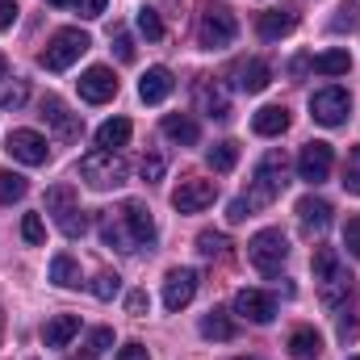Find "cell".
<instances>
[{"label": "cell", "instance_id": "6da1fadb", "mask_svg": "<svg viewBox=\"0 0 360 360\" xmlns=\"http://www.w3.org/2000/svg\"><path fill=\"white\" fill-rule=\"evenodd\" d=\"M239 34V21L231 13V4H205L201 8V21H197V42L205 51H226Z\"/></svg>", "mask_w": 360, "mask_h": 360}, {"label": "cell", "instance_id": "7a4b0ae2", "mask_svg": "<svg viewBox=\"0 0 360 360\" xmlns=\"http://www.w3.org/2000/svg\"><path fill=\"white\" fill-rule=\"evenodd\" d=\"M46 214L55 218V226L63 231V239H80V235L89 231V218H84V210L76 205V188H72V184L46 188Z\"/></svg>", "mask_w": 360, "mask_h": 360}, {"label": "cell", "instance_id": "3957f363", "mask_svg": "<svg viewBox=\"0 0 360 360\" xmlns=\"http://www.w3.org/2000/svg\"><path fill=\"white\" fill-rule=\"evenodd\" d=\"M92 46V38L84 30H59V34H51V42H46V51L38 55V63L46 68V72H68L72 63H80V55Z\"/></svg>", "mask_w": 360, "mask_h": 360}, {"label": "cell", "instance_id": "277c9868", "mask_svg": "<svg viewBox=\"0 0 360 360\" xmlns=\"http://www.w3.org/2000/svg\"><path fill=\"white\" fill-rule=\"evenodd\" d=\"M80 176H84V184H92V188H117V184H126L130 168H126V160H122L117 151L96 147V151H89V155L80 160Z\"/></svg>", "mask_w": 360, "mask_h": 360}, {"label": "cell", "instance_id": "5b68a950", "mask_svg": "<svg viewBox=\"0 0 360 360\" xmlns=\"http://www.w3.org/2000/svg\"><path fill=\"white\" fill-rule=\"evenodd\" d=\"M285 172H289L285 151H269V155L260 160V168H256V184H252V193H248V205H252V210H256V205H269L272 197L285 188Z\"/></svg>", "mask_w": 360, "mask_h": 360}, {"label": "cell", "instance_id": "8992f818", "mask_svg": "<svg viewBox=\"0 0 360 360\" xmlns=\"http://www.w3.org/2000/svg\"><path fill=\"white\" fill-rule=\"evenodd\" d=\"M285 256H289V243H285V235L281 231H256L252 235V243H248V260H252V269L260 272H281V264H285Z\"/></svg>", "mask_w": 360, "mask_h": 360}, {"label": "cell", "instance_id": "52a82bcc", "mask_svg": "<svg viewBox=\"0 0 360 360\" xmlns=\"http://www.w3.org/2000/svg\"><path fill=\"white\" fill-rule=\"evenodd\" d=\"M348 109H352L348 89H319L310 96V117H314L319 126H344Z\"/></svg>", "mask_w": 360, "mask_h": 360}, {"label": "cell", "instance_id": "ba28073f", "mask_svg": "<svg viewBox=\"0 0 360 360\" xmlns=\"http://www.w3.org/2000/svg\"><path fill=\"white\" fill-rule=\"evenodd\" d=\"M331 164H335L331 143L314 139V143H306V147H302V155H297V176L306 180V184H323V180L331 176Z\"/></svg>", "mask_w": 360, "mask_h": 360}, {"label": "cell", "instance_id": "9c48e42d", "mask_svg": "<svg viewBox=\"0 0 360 360\" xmlns=\"http://www.w3.org/2000/svg\"><path fill=\"white\" fill-rule=\"evenodd\" d=\"M235 314L248 319V323H256V327H269L272 319H276V297L264 293V289H239L235 293Z\"/></svg>", "mask_w": 360, "mask_h": 360}, {"label": "cell", "instance_id": "30bf717a", "mask_svg": "<svg viewBox=\"0 0 360 360\" xmlns=\"http://www.w3.org/2000/svg\"><path fill=\"white\" fill-rule=\"evenodd\" d=\"M4 151H8L13 160L30 164V168L46 164V155H51V147H46V139H42L38 130H13V134L4 139Z\"/></svg>", "mask_w": 360, "mask_h": 360}, {"label": "cell", "instance_id": "8fae6325", "mask_svg": "<svg viewBox=\"0 0 360 360\" xmlns=\"http://www.w3.org/2000/svg\"><path fill=\"white\" fill-rule=\"evenodd\" d=\"M42 117H46V126L63 139V143H76L80 134H84V122H80V113H72L59 96H46L42 101Z\"/></svg>", "mask_w": 360, "mask_h": 360}, {"label": "cell", "instance_id": "7c38bea8", "mask_svg": "<svg viewBox=\"0 0 360 360\" xmlns=\"http://www.w3.org/2000/svg\"><path fill=\"white\" fill-rule=\"evenodd\" d=\"M117 214H122L126 235H130L134 248H151V243H155V218H151V210H147L143 201H126Z\"/></svg>", "mask_w": 360, "mask_h": 360}, {"label": "cell", "instance_id": "4fadbf2b", "mask_svg": "<svg viewBox=\"0 0 360 360\" xmlns=\"http://www.w3.org/2000/svg\"><path fill=\"white\" fill-rule=\"evenodd\" d=\"M214 197H218V184L214 180H180V188L172 193V205H176L180 214H201L205 205H214Z\"/></svg>", "mask_w": 360, "mask_h": 360}, {"label": "cell", "instance_id": "5bb4252c", "mask_svg": "<svg viewBox=\"0 0 360 360\" xmlns=\"http://www.w3.org/2000/svg\"><path fill=\"white\" fill-rule=\"evenodd\" d=\"M197 272L193 269H172L168 276H164V306L168 310H184L193 297H197Z\"/></svg>", "mask_w": 360, "mask_h": 360}, {"label": "cell", "instance_id": "9a60e30c", "mask_svg": "<svg viewBox=\"0 0 360 360\" xmlns=\"http://www.w3.org/2000/svg\"><path fill=\"white\" fill-rule=\"evenodd\" d=\"M80 96H84L89 105L113 101V96H117V76H113L109 68H89V72L80 76Z\"/></svg>", "mask_w": 360, "mask_h": 360}, {"label": "cell", "instance_id": "2e32d148", "mask_svg": "<svg viewBox=\"0 0 360 360\" xmlns=\"http://www.w3.org/2000/svg\"><path fill=\"white\" fill-rule=\"evenodd\" d=\"M256 30H260L264 42H276V38H285V34L297 30V13L293 8H264L260 21H256Z\"/></svg>", "mask_w": 360, "mask_h": 360}, {"label": "cell", "instance_id": "e0dca14e", "mask_svg": "<svg viewBox=\"0 0 360 360\" xmlns=\"http://www.w3.org/2000/svg\"><path fill=\"white\" fill-rule=\"evenodd\" d=\"M348 293H352V272L344 269V264H335L331 272L319 276V297H323V306H340Z\"/></svg>", "mask_w": 360, "mask_h": 360}, {"label": "cell", "instance_id": "ac0fdd59", "mask_svg": "<svg viewBox=\"0 0 360 360\" xmlns=\"http://www.w3.org/2000/svg\"><path fill=\"white\" fill-rule=\"evenodd\" d=\"M176 89V80H172V72L168 68H147V76L139 80V96L147 101V105H160V101H168V92Z\"/></svg>", "mask_w": 360, "mask_h": 360}, {"label": "cell", "instance_id": "d6986e66", "mask_svg": "<svg viewBox=\"0 0 360 360\" xmlns=\"http://www.w3.org/2000/svg\"><path fill=\"white\" fill-rule=\"evenodd\" d=\"M76 335H80V319H76V314H55V319L42 327V344H46V348H68Z\"/></svg>", "mask_w": 360, "mask_h": 360}, {"label": "cell", "instance_id": "ffe728a7", "mask_svg": "<svg viewBox=\"0 0 360 360\" xmlns=\"http://www.w3.org/2000/svg\"><path fill=\"white\" fill-rule=\"evenodd\" d=\"M197 101H201V113H205V117H214V122H226V117H231V96L222 92V84H214V80H201Z\"/></svg>", "mask_w": 360, "mask_h": 360}, {"label": "cell", "instance_id": "44dd1931", "mask_svg": "<svg viewBox=\"0 0 360 360\" xmlns=\"http://www.w3.org/2000/svg\"><path fill=\"white\" fill-rule=\"evenodd\" d=\"M272 80V68L264 63V59H248V63H239L235 68V84L243 92H264Z\"/></svg>", "mask_w": 360, "mask_h": 360}, {"label": "cell", "instance_id": "7402d4cb", "mask_svg": "<svg viewBox=\"0 0 360 360\" xmlns=\"http://www.w3.org/2000/svg\"><path fill=\"white\" fill-rule=\"evenodd\" d=\"M252 130H256V134H264V139L285 134V130H289V109H285V105H264V109L252 117Z\"/></svg>", "mask_w": 360, "mask_h": 360}, {"label": "cell", "instance_id": "603a6c76", "mask_svg": "<svg viewBox=\"0 0 360 360\" xmlns=\"http://www.w3.org/2000/svg\"><path fill=\"white\" fill-rule=\"evenodd\" d=\"M297 218H302L306 231H323V226L331 222V201H323V197H302V201H297Z\"/></svg>", "mask_w": 360, "mask_h": 360}, {"label": "cell", "instance_id": "cb8c5ba5", "mask_svg": "<svg viewBox=\"0 0 360 360\" xmlns=\"http://www.w3.org/2000/svg\"><path fill=\"white\" fill-rule=\"evenodd\" d=\"M323 352V335L314 331V327H297L293 335H289V356L293 360H314Z\"/></svg>", "mask_w": 360, "mask_h": 360}, {"label": "cell", "instance_id": "d4e9b609", "mask_svg": "<svg viewBox=\"0 0 360 360\" xmlns=\"http://www.w3.org/2000/svg\"><path fill=\"white\" fill-rule=\"evenodd\" d=\"M164 134H168L172 143H180V147H193V143L201 139V130H197V122H193L188 113H168V117H164Z\"/></svg>", "mask_w": 360, "mask_h": 360}, {"label": "cell", "instance_id": "484cf974", "mask_svg": "<svg viewBox=\"0 0 360 360\" xmlns=\"http://www.w3.org/2000/svg\"><path fill=\"white\" fill-rule=\"evenodd\" d=\"M101 239H105V248H113V252H134L122 214H105V218H101Z\"/></svg>", "mask_w": 360, "mask_h": 360}, {"label": "cell", "instance_id": "4316f807", "mask_svg": "<svg viewBox=\"0 0 360 360\" xmlns=\"http://www.w3.org/2000/svg\"><path fill=\"white\" fill-rule=\"evenodd\" d=\"M130 143V122L126 117H109L101 130H96V147H105V151H117V147H126Z\"/></svg>", "mask_w": 360, "mask_h": 360}, {"label": "cell", "instance_id": "83f0119b", "mask_svg": "<svg viewBox=\"0 0 360 360\" xmlns=\"http://www.w3.org/2000/svg\"><path fill=\"white\" fill-rule=\"evenodd\" d=\"M201 335H205V340H218V344H226V340L235 335V323H231V314H226V310H210V314L201 319Z\"/></svg>", "mask_w": 360, "mask_h": 360}, {"label": "cell", "instance_id": "f1b7e54d", "mask_svg": "<svg viewBox=\"0 0 360 360\" xmlns=\"http://www.w3.org/2000/svg\"><path fill=\"white\" fill-rule=\"evenodd\" d=\"M51 281H55L59 289H76V285H80V264H76L68 252H59V256L51 260Z\"/></svg>", "mask_w": 360, "mask_h": 360}, {"label": "cell", "instance_id": "f546056e", "mask_svg": "<svg viewBox=\"0 0 360 360\" xmlns=\"http://www.w3.org/2000/svg\"><path fill=\"white\" fill-rule=\"evenodd\" d=\"M314 72L319 76H348L352 59H348V51H323V55H314Z\"/></svg>", "mask_w": 360, "mask_h": 360}, {"label": "cell", "instance_id": "4dcf8cb0", "mask_svg": "<svg viewBox=\"0 0 360 360\" xmlns=\"http://www.w3.org/2000/svg\"><path fill=\"white\" fill-rule=\"evenodd\" d=\"M205 160H210L214 172H231V168L239 164V143H231V139H226V143H214V147L205 151Z\"/></svg>", "mask_w": 360, "mask_h": 360}, {"label": "cell", "instance_id": "1f68e13d", "mask_svg": "<svg viewBox=\"0 0 360 360\" xmlns=\"http://www.w3.org/2000/svg\"><path fill=\"white\" fill-rule=\"evenodd\" d=\"M25 176H17V172H4L0 168V205H13V201H21L25 197Z\"/></svg>", "mask_w": 360, "mask_h": 360}, {"label": "cell", "instance_id": "d6a6232c", "mask_svg": "<svg viewBox=\"0 0 360 360\" xmlns=\"http://www.w3.org/2000/svg\"><path fill=\"white\" fill-rule=\"evenodd\" d=\"M139 34H143V38H151V42H160V38H164V21H160V13H155L151 4H143V8H139Z\"/></svg>", "mask_w": 360, "mask_h": 360}, {"label": "cell", "instance_id": "836d02e7", "mask_svg": "<svg viewBox=\"0 0 360 360\" xmlns=\"http://www.w3.org/2000/svg\"><path fill=\"white\" fill-rule=\"evenodd\" d=\"M226 248H231V243H226V235H218V231H201V235H197V252L210 256V260H214V256H226Z\"/></svg>", "mask_w": 360, "mask_h": 360}, {"label": "cell", "instance_id": "e575fe53", "mask_svg": "<svg viewBox=\"0 0 360 360\" xmlns=\"http://www.w3.org/2000/svg\"><path fill=\"white\" fill-rule=\"evenodd\" d=\"M113 348V331L109 327H96V331H89V340H84V356L96 360L101 352H109Z\"/></svg>", "mask_w": 360, "mask_h": 360}, {"label": "cell", "instance_id": "d590c367", "mask_svg": "<svg viewBox=\"0 0 360 360\" xmlns=\"http://www.w3.org/2000/svg\"><path fill=\"white\" fill-rule=\"evenodd\" d=\"M344 188L352 197H360V147H352L348 160H344Z\"/></svg>", "mask_w": 360, "mask_h": 360}, {"label": "cell", "instance_id": "8d00e7d4", "mask_svg": "<svg viewBox=\"0 0 360 360\" xmlns=\"http://www.w3.org/2000/svg\"><path fill=\"white\" fill-rule=\"evenodd\" d=\"M117 289H122V276H117V272H96V276H92V293H96L101 302H109Z\"/></svg>", "mask_w": 360, "mask_h": 360}, {"label": "cell", "instance_id": "74e56055", "mask_svg": "<svg viewBox=\"0 0 360 360\" xmlns=\"http://www.w3.org/2000/svg\"><path fill=\"white\" fill-rule=\"evenodd\" d=\"M164 168H168V164H164V155H160V151H147V155H143V164H139V172H143L147 184L164 180Z\"/></svg>", "mask_w": 360, "mask_h": 360}, {"label": "cell", "instance_id": "f35d334b", "mask_svg": "<svg viewBox=\"0 0 360 360\" xmlns=\"http://www.w3.org/2000/svg\"><path fill=\"white\" fill-rule=\"evenodd\" d=\"M21 239H25V243H42V239H46L42 214H25V218H21Z\"/></svg>", "mask_w": 360, "mask_h": 360}, {"label": "cell", "instance_id": "ab89813d", "mask_svg": "<svg viewBox=\"0 0 360 360\" xmlns=\"http://www.w3.org/2000/svg\"><path fill=\"white\" fill-rule=\"evenodd\" d=\"M310 264H314V281H319L323 272H331L340 264V256H335V248H314V260Z\"/></svg>", "mask_w": 360, "mask_h": 360}, {"label": "cell", "instance_id": "60d3db41", "mask_svg": "<svg viewBox=\"0 0 360 360\" xmlns=\"http://www.w3.org/2000/svg\"><path fill=\"white\" fill-rule=\"evenodd\" d=\"M147 310H151V297H147V289H130V293H126V314L143 319Z\"/></svg>", "mask_w": 360, "mask_h": 360}, {"label": "cell", "instance_id": "b9f144b4", "mask_svg": "<svg viewBox=\"0 0 360 360\" xmlns=\"http://www.w3.org/2000/svg\"><path fill=\"white\" fill-rule=\"evenodd\" d=\"M25 96H30V89H25V80H17L13 89H4V96H0V105H4V109H21V105H25Z\"/></svg>", "mask_w": 360, "mask_h": 360}, {"label": "cell", "instance_id": "7bdbcfd3", "mask_svg": "<svg viewBox=\"0 0 360 360\" xmlns=\"http://www.w3.org/2000/svg\"><path fill=\"white\" fill-rule=\"evenodd\" d=\"M344 248L360 260V218H348V226H344Z\"/></svg>", "mask_w": 360, "mask_h": 360}, {"label": "cell", "instance_id": "ee69618b", "mask_svg": "<svg viewBox=\"0 0 360 360\" xmlns=\"http://www.w3.org/2000/svg\"><path fill=\"white\" fill-rule=\"evenodd\" d=\"M335 13H340V17L331 21L335 30H344V25H356V17H360V4H352V0H348V4H340Z\"/></svg>", "mask_w": 360, "mask_h": 360}, {"label": "cell", "instance_id": "f6af8a7d", "mask_svg": "<svg viewBox=\"0 0 360 360\" xmlns=\"http://www.w3.org/2000/svg\"><path fill=\"white\" fill-rule=\"evenodd\" d=\"M113 46H117V59H122V63H134V42H130V34H117Z\"/></svg>", "mask_w": 360, "mask_h": 360}, {"label": "cell", "instance_id": "bcb514c9", "mask_svg": "<svg viewBox=\"0 0 360 360\" xmlns=\"http://www.w3.org/2000/svg\"><path fill=\"white\" fill-rule=\"evenodd\" d=\"M117 360H151V352H147L143 344H122V348H117Z\"/></svg>", "mask_w": 360, "mask_h": 360}, {"label": "cell", "instance_id": "7dc6e473", "mask_svg": "<svg viewBox=\"0 0 360 360\" xmlns=\"http://www.w3.org/2000/svg\"><path fill=\"white\" fill-rule=\"evenodd\" d=\"M17 13H21L17 0H0V30H8V25L17 21Z\"/></svg>", "mask_w": 360, "mask_h": 360}, {"label": "cell", "instance_id": "c3c4849f", "mask_svg": "<svg viewBox=\"0 0 360 360\" xmlns=\"http://www.w3.org/2000/svg\"><path fill=\"white\" fill-rule=\"evenodd\" d=\"M248 214H252V205H248V197H235V201H231V214H226V218H231V222H243Z\"/></svg>", "mask_w": 360, "mask_h": 360}, {"label": "cell", "instance_id": "681fc988", "mask_svg": "<svg viewBox=\"0 0 360 360\" xmlns=\"http://www.w3.org/2000/svg\"><path fill=\"white\" fill-rule=\"evenodd\" d=\"M105 4H109V0H84V17H101Z\"/></svg>", "mask_w": 360, "mask_h": 360}, {"label": "cell", "instance_id": "f907efd6", "mask_svg": "<svg viewBox=\"0 0 360 360\" xmlns=\"http://www.w3.org/2000/svg\"><path fill=\"white\" fill-rule=\"evenodd\" d=\"M4 76H8V59L0 55V80H4Z\"/></svg>", "mask_w": 360, "mask_h": 360}, {"label": "cell", "instance_id": "816d5d0a", "mask_svg": "<svg viewBox=\"0 0 360 360\" xmlns=\"http://www.w3.org/2000/svg\"><path fill=\"white\" fill-rule=\"evenodd\" d=\"M46 4H55V8H68V4H76V0H46Z\"/></svg>", "mask_w": 360, "mask_h": 360}, {"label": "cell", "instance_id": "f5cc1de1", "mask_svg": "<svg viewBox=\"0 0 360 360\" xmlns=\"http://www.w3.org/2000/svg\"><path fill=\"white\" fill-rule=\"evenodd\" d=\"M0 340H4V310H0Z\"/></svg>", "mask_w": 360, "mask_h": 360}, {"label": "cell", "instance_id": "db71d44e", "mask_svg": "<svg viewBox=\"0 0 360 360\" xmlns=\"http://www.w3.org/2000/svg\"><path fill=\"white\" fill-rule=\"evenodd\" d=\"M352 360H360V356H352Z\"/></svg>", "mask_w": 360, "mask_h": 360}, {"label": "cell", "instance_id": "11a10c76", "mask_svg": "<svg viewBox=\"0 0 360 360\" xmlns=\"http://www.w3.org/2000/svg\"><path fill=\"white\" fill-rule=\"evenodd\" d=\"M84 360H89V356H84Z\"/></svg>", "mask_w": 360, "mask_h": 360}]
</instances>
